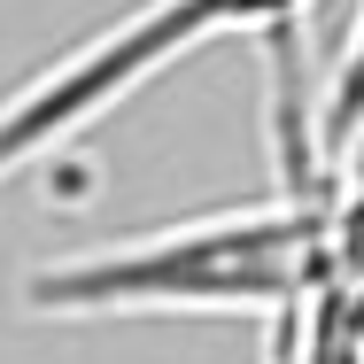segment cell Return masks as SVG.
<instances>
[{
  "label": "cell",
  "instance_id": "3957f363",
  "mask_svg": "<svg viewBox=\"0 0 364 364\" xmlns=\"http://www.w3.org/2000/svg\"><path fill=\"white\" fill-rule=\"evenodd\" d=\"M357 132H364V0H357V23H349L341 55H333V77L318 93V140H326V155H341Z\"/></svg>",
  "mask_w": 364,
  "mask_h": 364
},
{
  "label": "cell",
  "instance_id": "6da1fadb",
  "mask_svg": "<svg viewBox=\"0 0 364 364\" xmlns=\"http://www.w3.org/2000/svg\"><path fill=\"white\" fill-rule=\"evenodd\" d=\"M272 47H279L272 55V147H279L272 194L31 264L23 272L31 318H256V326H279L310 302L318 264H326L333 163L318 140V85L302 93L294 31H272Z\"/></svg>",
  "mask_w": 364,
  "mask_h": 364
},
{
  "label": "cell",
  "instance_id": "7a4b0ae2",
  "mask_svg": "<svg viewBox=\"0 0 364 364\" xmlns=\"http://www.w3.org/2000/svg\"><path fill=\"white\" fill-rule=\"evenodd\" d=\"M302 8L310 0H140L132 16H117L109 31H93L85 47H70L63 63H47L31 85H16L0 101V178L55 155L77 132H93L124 93H140L147 77L186 63L194 47L294 31Z\"/></svg>",
  "mask_w": 364,
  "mask_h": 364
},
{
  "label": "cell",
  "instance_id": "277c9868",
  "mask_svg": "<svg viewBox=\"0 0 364 364\" xmlns=\"http://www.w3.org/2000/svg\"><path fill=\"white\" fill-rule=\"evenodd\" d=\"M264 364H364V349L310 333L302 310H294V318H279V326H264Z\"/></svg>",
  "mask_w": 364,
  "mask_h": 364
}]
</instances>
